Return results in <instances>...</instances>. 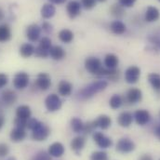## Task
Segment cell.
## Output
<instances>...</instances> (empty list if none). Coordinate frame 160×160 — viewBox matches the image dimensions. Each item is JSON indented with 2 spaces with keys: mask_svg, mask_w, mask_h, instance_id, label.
Masks as SVG:
<instances>
[{
  "mask_svg": "<svg viewBox=\"0 0 160 160\" xmlns=\"http://www.w3.org/2000/svg\"><path fill=\"white\" fill-rule=\"evenodd\" d=\"M49 55L52 59L56 61H60L65 57V51L61 46H52L49 49Z\"/></svg>",
  "mask_w": 160,
  "mask_h": 160,
  "instance_id": "20",
  "label": "cell"
},
{
  "mask_svg": "<svg viewBox=\"0 0 160 160\" xmlns=\"http://www.w3.org/2000/svg\"><path fill=\"white\" fill-rule=\"evenodd\" d=\"M4 19V12L2 10V8H0V21H2Z\"/></svg>",
  "mask_w": 160,
  "mask_h": 160,
  "instance_id": "49",
  "label": "cell"
},
{
  "mask_svg": "<svg viewBox=\"0 0 160 160\" xmlns=\"http://www.w3.org/2000/svg\"><path fill=\"white\" fill-rule=\"evenodd\" d=\"M155 134H156V136L160 140V125L157 127V128L155 130Z\"/></svg>",
  "mask_w": 160,
  "mask_h": 160,
  "instance_id": "46",
  "label": "cell"
},
{
  "mask_svg": "<svg viewBox=\"0 0 160 160\" xmlns=\"http://www.w3.org/2000/svg\"><path fill=\"white\" fill-rule=\"evenodd\" d=\"M4 123H5V119H4L3 116L1 115V116H0V129H1L2 127L4 126Z\"/></svg>",
  "mask_w": 160,
  "mask_h": 160,
  "instance_id": "48",
  "label": "cell"
},
{
  "mask_svg": "<svg viewBox=\"0 0 160 160\" xmlns=\"http://www.w3.org/2000/svg\"><path fill=\"white\" fill-rule=\"evenodd\" d=\"M148 39L150 40L153 44H155V45H157L158 48H160V38L158 37H155V36H153V37H150Z\"/></svg>",
  "mask_w": 160,
  "mask_h": 160,
  "instance_id": "44",
  "label": "cell"
},
{
  "mask_svg": "<svg viewBox=\"0 0 160 160\" xmlns=\"http://www.w3.org/2000/svg\"><path fill=\"white\" fill-rule=\"evenodd\" d=\"M72 88H73L72 84L68 81H65V80L61 81L59 83V86H58L59 93L62 96H69L72 92Z\"/></svg>",
  "mask_w": 160,
  "mask_h": 160,
  "instance_id": "22",
  "label": "cell"
},
{
  "mask_svg": "<svg viewBox=\"0 0 160 160\" xmlns=\"http://www.w3.org/2000/svg\"><path fill=\"white\" fill-rule=\"evenodd\" d=\"M158 1H159V2H160V0H158Z\"/></svg>",
  "mask_w": 160,
  "mask_h": 160,
  "instance_id": "53",
  "label": "cell"
},
{
  "mask_svg": "<svg viewBox=\"0 0 160 160\" xmlns=\"http://www.w3.org/2000/svg\"><path fill=\"white\" fill-rule=\"evenodd\" d=\"M46 108L49 112H55L61 109L62 107V101L60 97L56 94H50L46 98L45 101Z\"/></svg>",
  "mask_w": 160,
  "mask_h": 160,
  "instance_id": "4",
  "label": "cell"
},
{
  "mask_svg": "<svg viewBox=\"0 0 160 160\" xmlns=\"http://www.w3.org/2000/svg\"><path fill=\"white\" fill-rule=\"evenodd\" d=\"M148 81L156 90H160V75L156 73L150 74L148 76Z\"/></svg>",
  "mask_w": 160,
  "mask_h": 160,
  "instance_id": "29",
  "label": "cell"
},
{
  "mask_svg": "<svg viewBox=\"0 0 160 160\" xmlns=\"http://www.w3.org/2000/svg\"><path fill=\"white\" fill-rule=\"evenodd\" d=\"M135 143L128 138H122L117 143V151L123 154H128L135 150Z\"/></svg>",
  "mask_w": 160,
  "mask_h": 160,
  "instance_id": "3",
  "label": "cell"
},
{
  "mask_svg": "<svg viewBox=\"0 0 160 160\" xmlns=\"http://www.w3.org/2000/svg\"><path fill=\"white\" fill-rule=\"evenodd\" d=\"M2 101L7 105H12L17 101V95L13 90L6 89L2 92Z\"/></svg>",
  "mask_w": 160,
  "mask_h": 160,
  "instance_id": "18",
  "label": "cell"
},
{
  "mask_svg": "<svg viewBox=\"0 0 160 160\" xmlns=\"http://www.w3.org/2000/svg\"><path fill=\"white\" fill-rule=\"evenodd\" d=\"M107 82L104 80H100L97 82H94L88 86H87L86 88H84L79 92V96L81 99L86 100V99H89L92 96H94L96 93L103 90L104 88H106L107 87Z\"/></svg>",
  "mask_w": 160,
  "mask_h": 160,
  "instance_id": "1",
  "label": "cell"
},
{
  "mask_svg": "<svg viewBox=\"0 0 160 160\" xmlns=\"http://www.w3.org/2000/svg\"><path fill=\"white\" fill-rule=\"evenodd\" d=\"M142 99V93L139 88H132L128 89V91L127 93V101L129 103H137V102H141Z\"/></svg>",
  "mask_w": 160,
  "mask_h": 160,
  "instance_id": "11",
  "label": "cell"
},
{
  "mask_svg": "<svg viewBox=\"0 0 160 160\" xmlns=\"http://www.w3.org/2000/svg\"><path fill=\"white\" fill-rule=\"evenodd\" d=\"M66 10L68 13V16L71 19H75L80 14L81 11V5L78 1H71L67 4Z\"/></svg>",
  "mask_w": 160,
  "mask_h": 160,
  "instance_id": "12",
  "label": "cell"
},
{
  "mask_svg": "<svg viewBox=\"0 0 160 160\" xmlns=\"http://www.w3.org/2000/svg\"><path fill=\"white\" fill-rule=\"evenodd\" d=\"M133 122V117L129 112H122L118 118V123L122 128H128Z\"/></svg>",
  "mask_w": 160,
  "mask_h": 160,
  "instance_id": "16",
  "label": "cell"
},
{
  "mask_svg": "<svg viewBox=\"0 0 160 160\" xmlns=\"http://www.w3.org/2000/svg\"><path fill=\"white\" fill-rule=\"evenodd\" d=\"M159 117H160V112H159Z\"/></svg>",
  "mask_w": 160,
  "mask_h": 160,
  "instance_id": "52",
  "label": "cell"
},
{
  "mask_svg": "<svg viewBox=\"0 0 160 160\" xmlns=\"http://www.w3.org/2000/svg\"><path fill=\"white\" fill-rule=\"evenodd\" d=\"M71 127L72 129L76 132V133H80L83 131V128H84V123L82 122V120L78 118H73L71 119Z\"/></svg>",
  "mask_w": 160,
  "mask_h": 160,
  "instance_id": "30",
  "label": "cell"
},
{
  "mask_svg": "<svg viewBox=\"0 0 160 160\" xmlns=\"http://www.w3.org/2000/svg\"><path fill=\"white\" fill-rule=\"evenodd\" d=\"M8 76H6L4 74H0V88L5 87L8 84Z\"/></svg>",
  "mask_w": 160,
  "mask_h": 160,
  "instance_id": "42",
  "label": "cell"
},
{
  "mask_svg": "<svg viewBox=\"0 0 160 160\" xmlns=\"http://www.w3.org/2000/svg\"><path fill=\"white\" fill-rule=\"evenodd\" d=\"M64 146L61 142H54L48 147V153L52 157V158H61L64 154Z\"/></svg>",
  "mask_w": 160,
  "mask_h": 160,
  "instance_id": "13",
  "label": "cell"
},
{
  "mask_svg": "<svg viewBox=\"0 0 160 160\" xmlns=\"http://www.w3.org/2000/svg\"><path fill=\"white\" fill-rule=\"evenodd\" d=\"M136 0H119V5L123 8H130L135 4Z\"/></svg>",
  "mask_w": 160,
  "mask_h": 160,
  "instance_id": "41",
  "label": "cell"
},
{
  "mask_svg": "<svg viewBox=\"0 0 160 160\" xmlns=\"http://www.w3.org/2000/svg\"><path fill=\"white\" fill-rule=\"evenodd\" d=\"M92 137H93L94 142L101 148L105 149V148L111 147L113 145V141L102 132H94Z\"/></svg>",
  "mask_w": 160,
  "mask_h": 160,
  "instance_id": "5",
  "label": "cell"
},
{
  "mask_svg": "<svg viewBox=\"0 0 160 160\" xmlns=\"http://www.w3.org/2000/svg\"><path fill=\"white\" fill-rule=\"evenodd\" d=\"M40 121H38V119H36V118H29V119L27 120V128H28V129H31V130H33V129H35L38 125H39Z\"/></svg>",
  "mask_w": 160,
  "mask_h": 160,
  "instance_id": "36",
  "label": "cell"
},
{
  "mask_svg": "<svg viewBox=\"0 0 160 160\" xmlns=\"http://www.w3.org/2000/svg\"><path fill=\"white\" fill-rule=\"evenodd\" d=\"M85 144H86V140L84 137L82 136H78L76 138H74L71 142V149L77 153V154H79L80 151L85 147Z\"/></svg>",
  "mask_w": 160,
  "mask_h": 160,
  "instance_id": "19",
  "label": "cell"
},
{
  "mask_svg": "<svg viewBox=\"0 0 160 160\" xmlns=\"http://www.w3.org/2000/svg\"><path fill=\"white\" fill-rule=\"evenodd\" d=\"M96 1H99V2H105L106 0H96Z\"/></svg>",
  "mask_w": 160,
  "mask_h": 160,
  "instance_id": "51",
  "label": "cell"
},
{
  "mask_svg": "<svg viewBox=\"0 0 160 160\" xmlns=\"http://www.w3.org/2000/svg\"><path fill=\"white\" fill-rule=\"evenodd\" d=\"M122 98L120 97L119 95H113L110 99V102H109V104L111 106L112 109H118L120 106L122 105Z\"/></svg>",
  "mask_w": 160,
  "mask_h": 160,
  "instance_id": "32",
  "label": "cell"
},
{
  "mask_svg": "<svg viewBox=\"0 0 160 160\" xmlns=\"http://www.w3.org/2000/svg\"><path fill=\"white\" fill-rule=\"evenodd\" d=\"M27 120L28 119H22V118H16L14 120V125H15V127L25 128H27Z\"/></svg>",
  "mask_w": 160,
  "mask_h": 160,
  "instance_id": "37",
  "label": "cell"
},
{
  "mask_svg": "<svg viewBox=\"0 0 160 160\" xmlns=\"http://www.w3.org/2000/svg\"><path fill=\"white\" fill-rule=\"evenodd\" d=\"M93 122H94L95 128H101L102 129H107L112 124V119L110 117H108L106 115H102Z\"/></svg>",
  "mask_w": 160,
  "mask_h": 160,
  "instance_id": "17",
  "label": "cell"
},
{
  "mask_svg": "<svg viewBox=\"0 0 160 160\" xmlns=\"http://www.w3.org/2000/svg\"><path fill=\"white\" fill-rule=\"evenodd\" d=\"M56 8L52 4H45L41 8V15L44 19H50L55 15Z\"/></svg>",
  "mask_w": 160,
  "mask_h": 160,
  "instance_id": "24",
  "label": "cell"
},
{
  "mask_svg": "<svg viewBox=\"0 0 160 160\" xmlns=\"http://www.w3.org/2000/svg\"><path fill=\"white\" fill-rule=\"evenodd\" d=\"M141 76V70L137 66H129L125 72V80L128 84H135L138 82Z\"/></svg>",
  "mask_w": 160,
  "mask_h": 160,
  "instance_id": "6",
  "label": "cell"
},
{
  "mask_svg": "<svg viewBox=\"0 0 160 160\" xmlns=\"http://www.w3.org/2000/svg\"><path fill=\"white\" fill-rule=\"evenodd\" d=\"M32 112L28 105H20L16 109V116L19 118L22 119H29L31 118Z\"/></svg>",
  "mask_w": 160,
  "mask_h": 160,
  "instance_id": "23",
  "label": "cell"
},
{
  "mask_svg": "<svg viewBox=\"0 0 160 160\" xmlns=\"http://www.w3.org/2000/svg\"><path fill=\"white\" fill-rule=\"evenodd\" d=\"M9 148L6 143H0V158H5L8 155Z\"/></svg>",
  "mask_w": 160,
  "mask_h": 160,
  "instance_id": "40",
  "label": "cell"
},
{
  "mask_svg": "<svg viewBox=\"0 0 160 160\" xmlns=\"http://www.w3.org/2000/svg\"><path fill=\"white\" fill-rule=\"evenodd\" d=\"M29 84V76L24 72H20L13 78V86L17 89H23Z\"/></svg>",
  "mask_w": 160,
  "mask_h": 160,
  "instance_id": "7",
  "label": "cell"
},
{
  "mask_svg": "<svg viewBox=\"0 0 160 160\" xmlns=\"http://www.w3.org/2000/svg\"><path fill=\"white\" fill-rule=\"evenodd\" d=\"M119 60L118 57L115 54H107L104 58V64L108 69H116L118 65Z\"/></svg>",
  "mask_w": 160,
  "mask_h": 160,
  "instance_id": "21",
  "label": "cell"
},
{
  "mask_svg": "<svg viewBox=\"0 0 160 160\" xmlns=\"http://www.w3.org/2000/svg\"><path fill=\"white\" fill-rule=\"evenodd\" d=\"M32 138L37 142H43L48 139L50 134V128L44 123L40 122L39 125L32 130Z\"/></svg>",
  "mask_w": 160,
  "mask_h": 160,
  "instance_id": "2",
  "label": "cell"
},
{
  "mask_svg": "<svg viewBox=\"0 0 160 160\" xmlns=\"http://www.w3.org/2000/svg\"><path fill=\"white\" fill-rule=\"evenodd\" d=\"M41 28L38 24H31L26 28V38L31 42H36L39 39Z\"/></svg>",
  "mask_w": 160,
  "mask_h": 160,
  "instance_id": "9",
  "label": "cell"
},
{
  "mask_svg": "<svg viewBox=\"0 0 160 160\" xmlns=\"http://www.w3.org/2000/svg\"><path fill=\"white\" fill-rule=\"evenodd\" d=\"M134 118L138 125L140 126H144L146 125L151 118L150 113L147 110H137L134 114Z\"/></svg>",
  "mask_w": 160,
  "mask_h": 160,
  "instance_id": "10",
  "label": "cell"
},
{
  "mask_svg": "<svg viewBox=\"0 0 160 160\" xmlns=\"http://www.w3.org/2000/svg\"><path fill=\"white\" fill-rule=\"evenodd\" d=\"M90 160H108V156L103 151H97L91 154Z\"/></svg>",
  "mask_w": 160,
  "mask_h": 160,
  "instance_id": "34",
  "label": "cell"
},
{
  "mask_svg": "<svg viewBox=\"0 0 160 160\" xmlns=\"http://www.w3.org/2000/svg\"><path fill=\"white\" fill-rule=\"evenodd\" d=\"M160 17L159 10L156 8V7H148L147 9H146V12H145V21L148 22H157Z\"/></svg>",
  "mask_w": 160,
  "mask_h": 160,
  "instance_id": "15",
  "label": "cell"
},
{
  "mask_svg": "<svg viewBox=\"0 0 160 160\" xmlns=\"http://www.w3.org/2000/svg\"><path fill=\"white\" fill-rule=\"evenodd\" d=\"M51 158L52 157L48 152L41 151L39 153H38L32 160H51Z\"/></svg>",
  "mask_w": 160,
  "mask_h": 160,
  "instance_id": "35",
  "label": "cell"
},
{
  "mask_svg": "<svg viewBox=\"0 0 160 160\" xmlns=\"http://www.w3.org/2000/svg\"><path fill=\"white\" fill-rule=\"evenodd\" d=\"M36 85L41 90H47L51 86V79L50 77L46 73H41L38 76V78L36 80Z\"/></svg>",
  "mask_w": 160,
  "mask_h": 160,
  "instance_id": "8",
  "label": "cell"
},
{
  "mask_svg": "<svg viewBox=\"0 0 160 160\" xmlns=\"http://www.w3.org/2000/svg\"><path fill=\"white\" fill-rule=\"evenodd\" d=\"M96 128L94 126V122H88L87 124H84V128H83V132L85 133H91L93 131V129Z\"/></svg>",
  "mask_w": 160,
  "mask_h": 160,
  "instance_id": "39",
  "label": "cell"
},
{
  "mask_svg": "<svg viewBox=\"0 0 160 160\" xmlns=\"http://www.w3.org/2000/svg\"><path fill=\"white\" fill-rule=\"evenodd\" d=\"M11 38V30L8 24L0 25V42H7Z\"/></svg>",
  "mask_w": 160,
  "mask_h": 160,
  "instance_id": "26",
  "label": "cell"
},
{
  "mask_svg": "<svg viewBox=\"0 0 160 160\" xmlns=\"http://www.w3.org/2000/svg\"><path fill=\"white\" fill-rule=\"evenodd\" d=\"M110 11L113 16L117 18H122L125 15V9L121 5H113L110 8Z\"/></svg>",
  "mask_w": 160,
  "mask_h": 160,
  "instance_id": "31",
  "label": "cell"
},
{
  "mask_svg": "<svg viewBox=\"0 0 160 160\" xmlns=\"http://www.w3.org/2000/svg\"><path fill=\"white\" fill-rule=\"evenodd\" d=\"M42 29L46 32V33H50L51 31H52V25L49 23V22H44L43 24H42Z\"/></svg>",
  "mask_w": 160,
  "mask_h": 160,
  "instance_id": "43",
  "label": "cell"
},
{
  "mask_svg": "<svg viewBox=\"0 0 160 160\" xmlns=\"http://www.w3.org/2000/svg\"><path fill=\"white\" fill-rule=\"evenodd\" d=\"M7 160H16V158H14V157H10V158H8Z\"/></svg>",
  "mask_w": 160,
  "mask_h": 160,
  "instance_id": "50",
  "label": "cell"
},
{
  "mask_svg": "<svg viewBox=\"0 0 160 160\" xmlns=\"http://www.w3.org/2000/svg\"><path fill=\"white\" fill-rule=\"evenodd\" d=\"M110 29L116 35H122L126 32V25L121 21H115L111 23Z\"/></svg>",
  "mask_w": 160,
  "mask_h": 160,
  "instance_id": "27",
  "label": "cell"
},
{
  "mask_svg": "<svg viewBox=\"0 0 160 160\" xmlns=\"http://www.w3.org/2000/svg\"><path fill=\"white\" fill-rule=\"evenodd\" d=\"M139 160H153V158L148 154H144L139 158Z\"/></svg>",
  "mask_w": 160,
  "mask_h": 160,
  "instance_id": "45",
  "label": "cell"
},
{
  "mask_svg": "<svg viewBox=\"0 0 160 160\" xmlns=\"http://www.w3.org/2000/svg\"><path fill=\"white\" fill-rule=\"evenodd\" d=\"M51 40L49 39L48 38H41V40L39 41V45H38V48L39 49H42L44 51H47L49 53V49L51 48Z\"/></svg>",
  "mask_w": 160,
  "mask_h": 160,
  "instance_id": "33",
  "label": "cell"
},
{
  "mask_svg": "<svg viewBox=\"0 0 160 160\" xmlns=\"http://www.w3.org/2000/svg\"><path fill=\"white\" fill-rule=\"evenodd\" d=\"M35 49L36 48H35V47L32 44L24 43L20 48V54L23 58H28V57H31L35 53Z\"/></svg>",
  "mask_w": 160,
  "mask_h": 160,
  "instance_id": "25",
  "label": "cell"
},
{
  "mask_svg": "<svg viewBox=\"0 0 160 160\" xmlns=\"http://www.w3.org/2000/svg\"><path fill=\"white\" fill-rule=\"evenodd\" d=\"M49 1L54 4H63L66 0H49Z\"/></svg>",
  "mask_w": 160,
  "mask_h": 160,
  "instance_id": "47",
  "label": "cell"
},
{
  "mask_svg": "<svg viewBox=\"0 0 160 160\" xmlns=\"http://www.w3.org/2000/svg\"><path fill=\"white\" fill-rule=\"evenodd\" d=\"M25 137H26V132H25V129L22 128L15 127L10 132V139L14 142H22L25 139Z\"/></svg>",
  "mask_w": 160,
  "mask_h": 160,
  "instance_id": "14",
  "label": "cell"
},
{
  "mask_svg": "<svg viewBox=\"0 0 160 160\" xmlns=\"http://www.w3.org/2000/svg\"><path fill=\"white\" fill-rule=\"evenodd\" d=\"M82 6L86 9H91L96 6V0H82Z\"/></svg>",
  "mask_w": 160,
  "mask_h": 160,
  "instance_id": "38",
  "label": "cell"
},
{
  "mask_svg": "<svg viewBox=\"0 0 160 160\" xmlns=\"http://www.w3.org/2000/svg\"><path fill=\"white\" fill-rule=\"evenodd\" d=\"M59 38L63 43H70L74 39V34L69 29H63L59 33Z\"/></svg>",
  "mask_w": 160,
  "mask_h": 160,
  "instance_id": "28",
  "label": "cell"
}]
</instances>
